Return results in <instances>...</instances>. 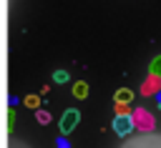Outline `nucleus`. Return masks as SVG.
I'll use <instances>...</instances> for the list:
<instances>
[{"mask_svg":"<svg viewBox=\"0 0 161 148\" xmlns=\"http://www.w3.org/2000/svg\"><path fill=\"white\" fill-rule=\"evenodd\" d=\"M151 75H153V78H158V75H161V55L151 60Z\"/></svg>","mask_w":161,"mask_h":148,"instance_id":"7","label":"nucleus"},{"mask_svg":"<svg viewBox=\"0 0 161 148\" xmlns=\"http://www.w3.org/2000/svg\"><path fill=\"white\" fill-rule=\"evenodd\" d=\"M116 115H131V108L123 103H116Z\"/></svg>","mask_w":161,"mask_h":148,"instance_id":"10","label":"nucleus"},{"mask_svg":"<svg viewBox=\"0 0 161 148\" xmlns=\"http://www.w3.org/2000/svg\"><path fill=\"white\" fill-rule=\"evenodd\" d=\"M131 118H133V125H136V123H138V125H143V130H146V133L153 128V120H151V115H148L146 110H136V115H131Z\"/></svg>","mask_w":161,"mask_h":148,"instance_id":"4","label":"nucleus"},{"mask_svg":"<svg viewBox=\"0 0 161 148\" xmlns=\"http://www.w3.org/2000/svg\"><path fill=\"white\" fill-rule=\"evenodd\" d=\"M58 148H70V145H68V140H65V138H58Z\"/></svg>","mask_w":161,"mask_h":148,"instance_id":"12","label":"nucleus"},{"mask_svg":"<svg viewBox=\"0 0 161 148\" xmlns=\"http://www.w3.org/2000/svg\"><path fill=\"white\" fill-rule=\"evenodd\" d=\"M35 118H38L40 123H48V120H50V115H48V110H35Z\"/></svg>","mask_w":161,"mask_h":148,"instance_id":"11","label":"nucleus"},{"mask_svg":"<svg viewBox=\"0 0 161 148\" xmlns=\"http://www.w3.org/2000/svg\"><path fill=\"white\" fill-rule=\"evenodd\" d=\"M131 98H133V90H131V88H118V90L113 93V100H116V103H123V105H128Z\"/></svg>","mask_w":161,"mask_h":148,"instance_id":"5","label":"nucleus"},{"mask_svg":"<svg viewBox=\"0 0 161 148\" xmlns=\"http://www.w3.org/2000/svg\"><path fill=\"white\" fill-rule=\"evenodd\" d=\"M80 123V113L75 110V108H68L63 115H60V123H58V128H60V135H68V133H73V128Z\"/></svg>","mask_w":161,"mask_h":148,"instance_id":"2","label":"nucleus"},{"mask_svg":"<svg viewBox=\"0 0 161 148\" xmlns=\"http://www.w3.org/2000/svg\"><path fill=\"white\" fill-rule=\"evenodd\" d=\"M158 108H161V93H158Z\"/></svg>","mask_w":161,"mask_h":148,"instance_id":"13","label":"nucleus"},{"mask_svg":"<svg viewBox=\"0 0 161 148\" xmlns=\"http://www.w3.org/2000/svg\"><path fill=\"white\" fill-rule=\"evenodd\" d=\"M25 105H28V108H38V105H40V98H38V95H28V98H25Z\"/></svg>","mask_w":161,"mask_h":148,"instance_id":"9","label":"nucleus"},{"mask_svg":"<svg viewBox=\"0 0 161 148\" xmlns=\"http://www.w3.org/2000/svg\"><path fill=\"white\" fill-rule=\"evenodd\" d=\"M133 128H136V125H133V118H131V115H116V118H113V130H116V135H121V138H123V135H131Z\"/></svg>","mask_w":161,"mask_h":148,"instance_id":"3","label":"nucleus"},{"mask_svg":"<svg viewBox=\"0 0 161 148\" xmlns=\"http://www.w3.org/2000/svg\"><path fill=\"white\" fill-rule=\"evenodd\" d=\"M73 95H75V98H86V95H88V85H86L83 80L73 83Z\"/></svg>","mask_w":161,"mask_h":148,"instance_id":"6","label":"nucleus"},{"mask_svg":"<svg viewBox=\"0 0 161 148\" xmlns=\"http://www.w3.org/2000/svg\"><path fill=\"white\" fill-rule=\"evenodd\" d=\"M53 80H55V83H65V80H68V70H55V73H53Z\"/></svg>","mask_w":161,"mask_h":148,"instance_id":"8","label":"nucleus"},{"mask_svg":"<svg viewBox=\"0 0 161 148\" xmlns=\"http://www.w3.org/2000/svg\"><path fill=\"white\" fill-rule=\"evenodd\" d=\"M121 148H161V133L148 130V133H143V135H133V138H128Z\"/></svg>","mask_w":161,"mask_h":148,"instance_id":"1","label":"nucleus"}]
</instances>
